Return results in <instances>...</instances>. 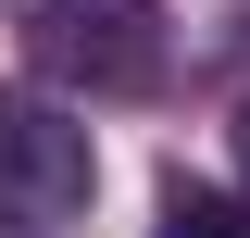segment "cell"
<instances>
[{
    "label": "cell",
    "mask_w": 250,
    "mask_h": 238,
    "mask_svg": "<svg viewBox=\"0 0 250 238\" xmlns=\"http://www.w3.org/2000/svg\"><path fill=\"white\" fill-rule=\"evenodd\" d=\"M13 38H25V63L50 88H88V100L163 75V13L150 0H13Z\"/></svg>",
    "instance_id": "cell-1"
},
{
    "label": "cell",
    "mask_w": 250,
    "mask_h": 238,
    "mask_svg": "<svg viewBox=\"0 0 250 238\" xmlns=\"http://www.w3.org/2000/svg\"><path fill=\"white\" fill-rule=\"evenodd\" d=\"M100 188V150L75 113H50L38 88H0V238H50L75 226Z\"/></svg>",
    "instance_id": "cell-2"
},
{
    "label": "cell",
    "mask_w": 250,
    "mask_h": 238,
    "mask_svg": "<svg viewBox=\"0 0 250 238\" xmlns=\"http://www.w3.org/2000/svg\"><path fill=\"white\" fill-rule=\"evenodd\" d=\"M163 238H250V201L200 188V176H163Z\"/></svg>",
    "instance_id": "cell-3"
},
{
    "label": "cell",
    "mask_w": 250,
    "mask_h": 238,
    "mask_svg": "<svg viewBox=\"0 0 250 238\" xmlns=\"http://www.w3.org/2000/svg\"><path fill=\"white\" fill-rule=\"evenodd\" d=\"M238 163H250V113H238Z\"/></svg>",
    "instance_id": "cell-4"
}]
</instances>
